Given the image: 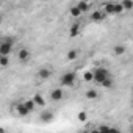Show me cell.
Here are the masks:
<instances>
[{"mask_svg": "<svg viewBox=\"0 0 133 133\" xmlns=\"http://www.w3.org/2000/svg\"><path fill=\"white\" fill-rule=\"evenodd\" d=\"M108 77H111V74H110V71L107 69V68H102V66H99V68H96L94 71H92V82H96V83H102L103 80H107Z\"/></svg>", "mask_w": 133, "mask_h": 133, "instance_id": "1", "label": "cell"}, {"mask_svg": "<svg viewBox=\"0 0 133 133\" xmlns=\"http://www.w3.org/2000/svg\"><path fill=\"white\" fill-rule=\"evenodd\" d=\"M59 82H61V86L71 88V86L75 85V82H77V75H75V72H66V74L61 75Z\"/></svg>", "mask_w": 133, "mask_h": 133, "instance_id": "2", "label": "cell"}, {"mask_svg": "<svg viewBox=\"0 0 133 133\" xmlns=\"http://www.w3.org/2000/svg\"><path fill=\"white\" fill-rule=\"evenodd\" d=\"M63 97H64L63 88H55L50 91V100L52 102H59V100H63Z\"/></svg>", "mask_w": 133, "mask_h": 133, "instance_id": "3", "label": "cell"}, {"mask_svg": "<svg viewBox=\"0 0 133 133\" xmlns=\"http://www.w3.org/2000/svg\"><path fill=\"white\" fill-rule=\"evenodd\" d=\"M50 75H52V71H50L49 68H41V69L36 72V77H38L39 80H49Z\"/></svg>", "mask_w": 133, "mask_h": 133, "instance_id": "4", "label": "cell"}, {"mask_svg": "<svg viewBox=\"0 0 133 133\" xmlns=\"http://www.w3.org/2000/svg\"><path fill=\"white\" fill-rule=\"evenodd\" d=\"M17 59H19L21 63L28 61V59H30V50H28V49H25V47H22V49L17 52Z\"/></svg>", "mask_w": 133, "mask_h": 133, "instance_id": "5", "label": "cell"}, {"mask_svg": "<svg viewBox=\"0 0 133 133\" xmlns=\"http://www.w3.org/2000/svg\"><path fill=\"white\" fill-rule=\"evenodd\" d=\"M13 52V45L5 44V42H0V56H10Z\"/></svg>", "mask_w": 133, "mask_h": 133, "instance_id": "6", "label": "cell"}, {"mask_svg": "<svg viewBox=\"0 0 133 133\" xmlns=\"http://www.w3.org/2000/svg\"><path fill=\"white\" fill-rule=\"evenodd\" d=\"M105 19V13L102 10H96L94 13H91V21L92 22H102Z\"/></svg>", "mask_w": 133, "mask_h": 133, "instance_id": "7", "label": "cell"}, {"mask_svg": "<svg viewBox=\"0 0 133 133\" xmlns=\"http://www.w3.org/2000/svg\"><path fill=\"white\" fill-rule=\"evenodd\" d=\"M16 114H17V116H21V117H27V116L30 114V111L22 105V102H19V103L16 105Z\"/></svg>", "mask_w": 133, "mask_h": 133, "instance_id": "8", "label": "cell"}, {"mask_svg": "<svg viewBox=\"0 0 133 133\" xmlns=\"http://www.w3.org/2000/svg\"><path fill=\"white\" fill-rule=\"evenodd\" d=\"M53 117H55V114H53L52 111H42V113H41V116H39V119H41L42 122H45V124L52 122V121H53Z\"/></svg>", "mask_w": 133, "mask_h": 133, "instance_id": "9", "label": "cell"}, {"mask_svg": "<svg viewBox=\"0 0 133 133\" xmlns=\"http://www.w3.org/2000/svg\"><path fill=\"white\" fill-rule=\"evenodd\" d=\"M31 100L35 102L36 107H45V99H44L42 94H35V96L31 97Z\"/></svg>", "mask_w": 133, "mask_h": 133, "instance_id": "10", "label": "cell"}, {"mask_svg": "<svg viewBox=\"0 0 133 133\" xmlns=\"http://www.w3.org/2000/svg\"><path fill=\"white\" fill-rule=\"evenodd\" d=\"M22 105H24L30 113H33V111L36 110V105H35V102H33L31 99H24V100H22Z\"/></svg>", "mask_w": 133, "mask_h": 133, "instance_id": "11", "label": "cell"}, {"mask_svg": "<svg viewBox=\"0 0 133 133\" xmlns=\"http://www.w3.org/2000/svg\"><path fill=\"white\" fill-rule=\"evenodd\" d=\"M85 96H86V99H89V100H96V99H99V92H97V89H96V88L88 89Z\"/></svg>", "mask_w": 133, "mask_h": 133, "instance_id": "12", "label": "cell"}, {"mask_svg": "<svg viewBox=\"0 0 133 133\" xmlns=\"http://www.w3.org/2000/svg\"><path fill=\"white\" fill-rule=\"evenodd\" d=\"M103 13L107 14H114V2H108L103 5Z\"/></svg>", "mask_w": 133, "mask_h": 133, "instance_id": "13", "label": "cell"}, {"mask_svg": "<svg viewBox=\"0 0 133 133\" xmlns=\"http://www.w3.org/2000/svg\"><path fill=\"white\" fill-rule=\"evenodd\" d=\"M75 6H77V8H78V11H80V13L83 14V13H86V11L89 10V6H91V5H89L88 2H78V3H77Z\"/></svg>", "mask_w": 133, "mask_h": 133, "instance_id": "14", "label": "cell"}, {"mask_svg": "<svg viewBox=\"0 0 133 133\" xmlns=\"http://www.w3.org/2000/svg\"><path fill=\"white\" fill-rule=\"evenodd\" d=\"M78 33H80V24H72V25H71V30H69L71 38H75Z\"/></svg>", "mask_w": 133, "mask_h": 133, "instance_id": "15", "label": "cell"}, {"mask_svg": "<svg viewBox=\"0 0 133 133\" xmlns=\"http://www.w3.org/2000/svg\"><path fill=\"white\" fill-rule=\"evenodd\" d=\"M66 56H68V59H69V61H74V59H77V58H78V50H77V49H71Z\"/></svg>", "mask_w": 133, "mask_h": 133, "instance_id": "16", "label": "cell"}, {"mask_svg": "<svg viewBox=\"0 0 133 133\" xmlns=\"http://www.w3.org/2000/svg\"><path fill=\"white\" fill-rule=\"evenodd\" d=\"M100 86H103V88H107V89H108V88H113V86H114V82H113V78H111V77H108L107 80H103V82L100 83Z\"/></svg>", "mask_w": 133, "mask_h": 133, "instance_id": "17", "label": "cell"}, {"mask_svg": "<svg viewBox=\"0 0 133 133\" xmlns=\"http://www.w3.org/2000/svg\"><path fill=\"white\" fill-rule=\"evenodd\" d=\"M113 53H114V55H124V53H125V47L117 44V45H114V49H113Z\"/></svg>", "mask_w": 133, "mask_h": 133, "instance_id": "18", "label": "cell"}, {"mask_svg": "<svg viewBox=\"0 0 133 133\" xmlns=\"http://www.w3.org/2000/svg\"><path fill=\"white\" fill-rule=\"evenodd\" d=\"M10 66V56H0V68H8Z\"/></svg>", "mask_w": 133, "mask_h": 133, "instance_id": "19", "label": "cell"}, {"mask_svg": "<svg viewBox=\"0 0 133 133\" xmlns=\"http://www.w3.org/2000/svg\"><path fill=\"white\" fill-rule=\"evenodd\" d=\"M97 130H99V133H110V130H111V125L102 124V125H99V127H97Z\"/></svg>", "mask_w": 133, "mask_h": 133, "instance_id": "20", "label": "cell"}, {"mask_svg": "<svg viewBox=\"0 0 133 133\" xmlns=\"http://www.w3.org/2000/svg\"><path fill=\"white\" fill-rule=\"evenodd\" d=\"M69 13H71V16H72V17H80V16H82V13L78 11V8H77L75 5H74V6H71Z\"/></svg>", "mask_w": 133, "mask_h": 133, "instance_id": "21", "label": "cell"}, {"mask_svg": "<svg viewBox=\"0 0 133 133\" xmlns=\"http://www.w3.org/2000/svg\"><path fill=\"white\" fill-rule=\"evenodd\" d=\"M121 5H122L124 11H125V10H131V8H133V2H128V0H122Z\"/></svg>", "mask_w": 133, "mask_h": 133, "instance_id": "22", "label": "cell"}, {"mask_svg": "<svg viewBox=\"0 0 133 133\" xmlns=\"http://www.w3.org/2000/svg\"><path fill=\"white\" fill-rule=\"evenodd\" d=\"M77 119H78L80 122H86V121H88V114H86V111H80L78 116H77Z\"/></svg>", "mask_w": 133, "mask_h": 133, "instance_id": "23", "label": "cell"}, {"mask_svg": "<svg viewBox=\"0 0 133 133\" xmlns=\"http://www.w3.org/2000/svg\"><path fill=\"white\" fill-rule=\"evenodd\" d=\"M119 13H124V8H122V5H121V2H114V14H119Z\"/></svg>", "mask_w": 133, "mask_h": 133, "instance_id": "24", "label": "cell"}, {"mask_svg": "<svg viewBox=\"0 0 133 133\" xmlns=\"http://www.w3.org/2000/svg\"><path fill=\"white\" fill-rule=\"evenodd\" d=\"M83 80L85 82H92V71H86L83 74Z\"/></svg>", "mask_w": 133, "mask_h": 133, "instance_id": "25", "label": "cell"}, {"mask_svg": "<svg viewBox=\"0 0 133 133\" xmlns=\"http://www.w3.org/2000/svg\"><path fill=\"white\" fill-rule=\"evenodd\" d=\"M110 133H122V131H121V130H117V128H114V127H111Z\"/></svg>", "mask_w": 133, "mask_h": 133, "instance_id": "26", "label": "cell"}, {"mask_svg": "<svg viewBox=\"0 0 133 133\" xmlns=\"http://www.w3.org/2000/svg\"><path fill=\"white\" fill-rule=\"evenodd\" d=\"M91 133H99V130H97V128H92V130H91Z\"/></svg>", "mask_w": 133, "mask_h": 133, "instance_id": "27", "label": "cell"}, {"mask_svg": "<svg viewBox=\"0 0 133 133\" xmlns=\"http://www.w3.org/2000/svg\"><path fill=\"white\" fill-rule=\"evenodd\" d=\"M0 133H6V130H5V128H2V127H0Z\"/></svg>", "mask_w": 133, "mask_h": 133, "instance_id": "28", "label": "cell"}, {"mask_svg": "<svg viewBox=\"0 0 133 133\" xmlns=\"http://www.w3.org/2000/svg\"><path fill=\"white\" fill-rule=\"evenodd\" d=\"M2 21H3V17H2V14H0V25H2Z\"/></svg>", "mask_w": 133, "mask_h": 133, "instance_id": "29", "label": "cell"}, {"mask_svg": "<svg viewBox=\"0 0 133 133\" xmlns=\"http://www.w3.org/2000/svg\"><path fill=\"white\" fill-rule=\"evenodd\" d=\"M0 91H2V86H0Z\"/></svg>", "mask_w": 133, "mask_h": 133, "instance_id": "30", "label": "cell"}]
</instances>
